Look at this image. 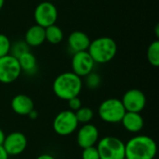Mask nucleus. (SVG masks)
<instances>
[{
    "mask_svg": "<svg viewBox=\"0 0 159 159\" xmlns=\"http://www.w3.org/2000/svg\"><path fill=\"white\" fill-rule=\"evenodd\" d=\"M157 143L147 135H137L125 143V159H155Z\"/></svg>",
    "mask_w": 159,
    "mask_h": 159,
    "instance_id": "1",
    "label": "nucleus"
},
{
    "mask_svg": "<svg viewBox=\"0 0 159 159\" xmlns=\"http://www.w3.org/2000/svg\"><path fill=\"white\" fill-rule=\"evenodd\" d=\"M83 88L82 78L73 72H64L59 75L53 81L54 94L61 100L69 101L78 97Z\"/></svg>",
    "mask_w": 159,
    "mask_h": 159,
    "instance_id": "2",
    "label": "nucleus"
},
{
    "mask_svg": "<svg viewBox=\"0 0 159 159\" xmlns=\"http://www.w3.org/2000/svg\"><path fill=\"white\" fill-rule=\"evenodd\" d=\"M88 52L95 63L104 64L111 61L116 57L117 45L110 36H100L90 41Z\"/></svg>",
    "mask_w": 159,
    "mask_h": 159,
    "instance_id": "3",
    "label": "nucleus"
},
{
    "mask_svg": "<svg viewBox=\"0 0 159 159\" xmlns=\"http://www.w3.org/2000/svg\"><path fill=\"white\" fill-rule=\"evenodd\" d=\"M100 159H125V143L117 137L106 136L97 143Z\"/></svg>",
    "mask_w": 159,
    "mask_h": 159,
    "instance_id": "4",
    "label": "nucleus"
},
{
    "mask_svg": "<svg viewBox=\"0 0 159 159\" xmlns=\"http://www.w3.org/2000/svg\"><path fill=\"white\" fill-rule=\"evenodd\" d=\"M98 114L100 118L109 124L120 123L126 110L122 104L121 100L116 98H110L103 101L98 109Z\"/></svg>",
    "mask_w": 159,
    "mask_h": 159,
    "instance_id": "5",
    "label": "nucleus"
},
{
    "mask_svg": "<svg viewBox=\"0 0 159 159\" xmlns=\"http://www.w3.org/2000/svg\"><path fill=\"white\" fill-rule=\"evenodd\" d=\"M78 122L75 112L64 110L60 112L53 120V129L60 136H69L73 134L78 127Z\"/></svg>",
    "mask_w": 159,
    "mask_h": 159,
    "instance_id": "6",
    "label": "nucleus"
},
{
    "mask_svg": "<svg viewBox=\"0 0 159 159\" xmlns=\"http://www.w3.org/2000/svg\"><path fill=\"white\" fill-rule=\"evenodd\" d=\"M35 24L47 28L50 25L56 24L58 19V9L50 1H43L39 3L34 12Z\"/></svg>",
    "mask_w": 159,
    "mask_h": 159,
    "instance_id": "7",
    "label": "nucleus"
},
{
    "mask_svg": "<svg viewBox=\"0 0 159 159\" xmlns=\"http://www.w3.org/2000/svg\"><path fill=\"white\" fill-rule=\"evenodd\" d=\"M21 74V69L17 58L7 54L0 58V82L10 84L16 81Z\"/></svg>",
    "mask_w": 159,
    "mask_h": 159,
    "instance_id": "8",
    "label": "nucleus"
},
{
    "mask_svg": "<svg viewBox=\"0 0 159 159\" xmlns=\"http://www.w3.org/2000/svg\"><path fill=\"white\" fill-rule=\"evenodd\" d=\"M121 102L126 112L141 113L145 108L146 96L142 90L131 89L125 92Z\"/></svg>",
    "mask_w": 159,
    "mask_h": 159,
    "instance_id": "9",
    "label": "nucleus"
},
{
    "mask_svg": "<svg viewBox=\"0 0 159 159\" xmlns=\"http://www.w3.org/2000/svg\"><path fill=\"white\" fill-rule=\"evenodd\" d=\"M94 65L95 62L88 50L74 53L72 58V72L81 78L91 73L94 69Z\"/></svg>",
    "mask_w": 159,
    "mask_h": 159,
    "instance_id": "10",
    "label": "nucleus"
},
{
    "mask_svg": "<svg viewBox=\"0 0 159 159\" xmlns=\"http://www.w3.org/2000/svg\"><path fill=\"white\" fill-rule=\"evenodd\" d=\"M2 146L8 156H18L25 151L27 147V138L23 133L14 131L6 135Z\"/></svg>",
    "mask_w": 159,
    "mask_h": 159,
    "instance_id": "11",
    "label": "nucleus"
},
{
    "mask_svg": "<svg viewBox=\"0 0 159 159\" xmlns=\"http://www.w3.org/2000/svg\"><path fill=\"white\" fill-rule=\"evenodd\" d=\"M100 140V133L97 127L91 123L84 124L77 131L76 142L82 149L95 146Z\"/></svg>",
    "mask_w": 159,
    "mask_h": 159,
    "instance_id": "12",
    "label": "nucleus"
},
{
    "mask_svg": "<svg viewBox=\"0 0 159 159\" xmlns=\"http://www.w3.org/2000/svg\"><path fill=\"white\" fill-rule=\"evenodd\" d=\"M90 41L89 36L82 31H74L67 38L68 47L73 53L88 50Z\"/></svg>",
    "mask_w": 159,
    "mask_h": 159,
    "instance_id": "13",
    "label": "nucleus"
},
{
    "mask_svg": "<svg viewBox=\"0 0 159 159\" xmlns=\"http://www.w3.org/2000/svg\"><path fill=\"white\" fill-rule=\"evenodd\" d=\"M11 108L13 112L19 116H28L34 109L33 100L25 94H18L11 100Z\"/></svg>",
    "mask_w": 159,
    "mask_h": 159,
    "instance_id": "14",
    "label": "nucleus"
},
{
    "mask_svg": "<svg viewBox=\"0 0 159 159\" xmlns=\"http://www.w3.org/2000/svg\"><path fill=\"white\" fill-rule=\"evenodd\" d=\"M121 123L124 129L130 133H138L144 127V120L140 113L126 112Z\"/></svg>",
    "mask_w": 159,
    "mask_h": 159,
    "instance_id": "15",
    "label": "nucleus"
},
{
    "mask_svg": "<svg viewBox=\"0 0 159 159\" xmlns=\"http://www.w3.org/2000/svg\"><path fill=\"white\" fill-rule=\"evenodd\" d=\"M24 41L30 48H36L41 46L46 41L45 28L37 24L30 26L25 33Z\"/></svg>",
    "mask_w": 159,
    "mask_h": 159,
    "instance_id": "16",
    "label": "nucleus"
},
{
    "mask_svg": "<svg viewBox=\"0 0 159 159\" xmlns=\"http://www.w3.org/2000/svg\"><path fill=\"white\" fill-rule=\"evenodd\" d=\"M21 72L27 75H34L37 71V61L35 56L31 52L27 51L18 58Z\"/></svg>",
    "mask_w": 159,
    "mask_h": 159,
    "instance_id": "17",
    "label": "nucleus"
},
{
    "mask_svg": "<svg viewBox=\"0 0 159 159\" xmlns=\"http://www.w3.org/2000/svg\"><path fill=\"white\" fill-rule=\"evenodd\" d=\"M45 36L46 41H48V43L52 45H58L63 40L64 34L60 26L53 24L45 28Z\"/></svg>",
    "mask_w": 159,
    "mask_h": 159,
    "instance_id": "18",
    "label": "nucleus"
},
{
    "mask_svg": "<svg viewBox=\"0 0 159 159\" xmlns=\"http://www.w3.org/2000/svg\"><path fill=\"white\" fill-rule=\"evenodd\" d=\"M147 60L154 67L159 66V40L153 41L147 48Z\"/></svg>",
    "mask_w": 159,
    "mask_h": 159,
    "instance_id": "19",
    "label": "nucleus"
},
{
    "mask_svg": "<svg viewBox=\"0 0 159 159\" xmlns=\"http://www.w3.org/2000/svg\"><path fill=\"white\" fill-rule=\"evenodd\" d=\"M75 117L77 119V122L84 125V124L90 123V121L93 119L94 112L89 107H83L82 106L81 108H79L77 111L75 112Z\"/></svg>",
    "mask_w": 159,
    "mask_h": 159,
    "instance_id": "20",
    "label": "nucleus"
},
{
    "mask_svg": "<svg viewBox=\"0 0 159 159\" xmlns=\"http://www.w3.org/2000/svg\"><path fill=\"white\" fill-rule=\"evenodd\" d=\"M27 51H30V47L26 44L24 40H19L11 44L9 54L18 59L20 56H21Z\"/></svg>",
    "mask_w": 159,
    "mask_h": 159,
    "instance_id": "21",
    "label": "nucleus"
},
{
    "mask_svg": "<svg viewBox=\"0 0 159 159\" xmlns=\"http://www.w3.org/2000/svg\"><path fill=\"white\" fill-rule=\"evenodd\" d=\"M86 77V86L90 89H95L97 88L100 87L101 85V82H102V79H101V76L95 73V72H91L89 73L88 75L85 76Z\"/></svg>",
    "mask_w": 159,
    "mask_h": 159,
    "instance_id": "22",
    "label": "nucleus"
},
{
    "mask_svg": "<svg viewBox=\"0 0 159 159\" xmlns=\"http://www.w3.org/2000/svg\"><path fill=\"white\" fill-rule=\"evenodd\" d=\"M10 47L11 43L9 38L4 34H0V58L9 54Z\"/></svg>",
    "mask_w": 159,
    "mask_h": 159,
    "instance_id": "23",
    "label": "nucleus"
},
{
    "mask_svg": "<svg viewBox=\"0 0 159 159\" xmlns=\"http://www.w3.org/2000/svg\"><path fill=\"white\" fill-rule=\"evenodd\" d=\"M82 159H100L99 152L96 146H90L84 148L81 155Z\"/></svg>",
    "mask_w": 159,
    "mask_h": 159,
    "instance_id": "24",
    "label": "nucleus"
},
{
    "mask_svg": "<svg viewBox=\"0 0 159 159\" xmlns=\"http://www.w3.org/2000/svg\"><path fill=\"white\" fill-rule=\"evenodd\" d=\"M68 102V106H69V110L73 111V112H75L77 111L79 108L82 107V102L81 100L79 99V97H75V98H72L70 99Z\"/></svg>",
    "mask_w": 159,
    "mask_h": 159,
    "instance_id": "25",
    "label": "nucleus"
},
{
    "mask_svg": "<svg viewBox=\"0 0 159 159\" xmlns=\"http://www.w3.org/2000/svg\"><path fill=\"white\" fill-rule=\"evenodd\" d=\"M8 157L9 156L7 154V152L5 151L3 146L0 145V159H8Z\"/></svg>",
    "mask_w": 159,
    "mask_h": 159,
    "instance_id": "26",
    "label": "nucleus"
},
{
    "mask_svg": "<svg viewBox=\"0 0 159 159\" xmlns=\"http://www.w3.org/2000/svg\"><path fill=\"white\" fill-rule=\"evenodd\" d=\"M28 116L31 118V119H33V120H34V119H36L37 117H38V112L36 111V110H32L29 114H28Z\"/></svg>",
    "mask_w": 159,
    "mask_h": 159,
    "instance_id": "27",
    "label": "nucleus"
},
{
    "mask_svg": "<svg viewBox=\"0 0 159 159\" xmlns=\"http://www.w3.org/2000/svg\"><path fill=\"white\" fill-rule=\"evenodd\" d=\"M36 159H56L53 156L49 155V154H42L40 156H38Z\"/></svg>",
    "mask_w": 159,
    "mask_h": 159,
    "instance_id": "28",
    "label": "nucleus"
},
{
    "mask_svg": "<svg viewBox=\"0 0 159 159\" xmlns=\"http://www.w3.org/2000/svg\"><path fill=\"white\" fill-rule=\"evenodd\" d=\"M5 137H6L5 132L3 131V129H0V145H2V144H3L4 140H5Z\"/></svg>",
    "mask_w": 159,
    "mask_h": 159,
    "instance_id": "29",
    "label": "nucleus"
},
{
    "mask_svg": "<svg viewBox=\"0 0 159 159\" xmlns=\"http://www.w3.org/2000/svg\"><path fill=\"white\" fill-rule=\"evenodd\" d=\"M4 5H5V0H0V10L3 8Z\"/></svg>",
    "mask_w": 159,
    "mask_h": 159,
    "instance_id": "30",
    "label": "nucleus"
},
{
    "mask_svg": "<svg viewBox=\"0 0 159 159\" xmlns=\"http://www.w3.org/2000/svg\"><path fill=\"white\" fill-rule=\"evenodd\" d=\"M48 1H50V2H51V1H55V0H48Z\"/></svg>",
    "mask_w": 159,
    "mask_h": 159,
    "instance_id": "31",
    "label": "nucleus"
}]
</instances>
